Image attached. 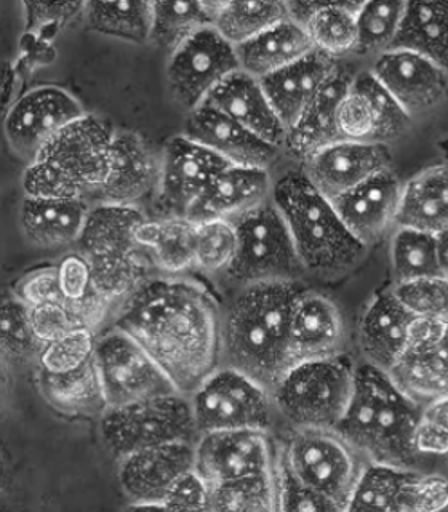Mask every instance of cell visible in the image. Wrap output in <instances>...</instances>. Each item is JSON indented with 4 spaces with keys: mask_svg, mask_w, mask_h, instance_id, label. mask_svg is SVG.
I'll return each instance as SVG.
<instances>
[{
    "mask_svg": "<svg viewBox=\"0 0 448 512\" xmlns=\"http://www.w3.org/2000/svg\"><path fill=\"white\" fill-rule=\"evenodd\" d=\"M154 2H87L84 21L90 31L130 44L151 42Z\"/></svg>",
    "mask_w": 448,
    "mask_h": 512,
    "instance_id": "cell-40",
    "label": "cell"
},
{
    "mask_svg": "<svg viewBox=\"0 0 448 512\" xmlns=\"http://www.w3.org/2000/svg\"><path fill=\"white\" fill-rule=\"evenodd\" d=\"M336 124L343 140L388 146L407 132L412 117L400 108L370 69H362L356 72L341 100Z\"/></svg>",
    "mask_w": 448,
    "mask_h": 512,
    "instance_id": "cell-18",
    "label": "cell"
},
{
    "mask_svg": "<svg viewBox=\"0 0 448 512\" xmlns=\"http://www.w3.org/2000/svg\"><path fill=\"white\" fill-rule=\"evenodd\" d=\"M415 445L420 455H448V396L423 404Z\"/></svg>",
    "mask_w": 448,
    "mask_h": 512,
    "instance_id": "cell-50",
    "label": "cell"
},
{
    "mask_svg": "<svg viewBox=\"0 0 448 512\" xmlns=\"http://www.w3.org/2000/svg\"><path fill=\"white\" fill-rule=\"evenodd\" d=\"M98 420L101 442L116 461L141 448L196 442L200 436L191 399L181 392L106 408Z\"/></svg>",
    "mask_w": 448,
    "mask_h": 512,
    "instance_id": "cell-8",
    "label": "cell"
},
{
    "mask_svg": "<svg viewBox=\"0 0 448 512\" xmlns=\"http://www.w3.org/2000/svg\"><path fill=\"white\" fill-rule=\"evenodd\" d=\"M396 226L436 236L448 228V164L424 168L402 184Z\"/></svg>",
    "mask_w": 448,
    "mask_h": 512,
    "instance_id": "cell-34",
    "label": "cell"
},
{
    "mask_svg": "<svg viewBox=\"0 0 448 512\" xmlns=\"http://www.w3.org/2000/svg\"><path fill=\"white\" fill-rule=\"evenodd\" d=\"M279 469V448L272 432L229 429L200 434L196 440V471L215 485Z\"/></svg>",
    "mask_w": 448,
    "mask_h": 512,
    "instance_id": "cell-17",
    "label": "cell"
},
{
    "mask_svg": "<svg viewBox=\"0 0 448 512\" xmlns=\"http://www.w3.org/2000/svg\"><path fill=\"white\" fill-rule=\"evenodd\" d=\"M338 61L330 60L322 53L314 52L303 60L261 79V87L268 96L285 130H290L300 119L309 101L332 74Z\"/></svg>",
    "mask_w": 448,
    "mask_h": 512,
    "instance_id": "cell-33",
    "label": "cell"
},
{
    "mask_svg": "<svg viewBox=\"0 0 448 512\" xmlns=\"http://www.w3.org/2000/svg\"><path fill=\"white\" fill-rule=\"evenodd\" d=\"M389 255L394 284L442 274L437 236L431 232L396 226L391 234Z\"/></svg>",
    "mask_w": 448,
    "mask_h": 512,
    "instance_id": "cell-41",
    "label": "cell"
},
{
    "mask_svg": "<svg viewBox=\"0 0 448 512\" xmlns=\"http://www.w3.org/2000/svg\"><path fill=\"white\" fill-rule=\"evenodd\" d=\"M183 133L239 167L271 170L282 152L208 104L189 112Z\"/></svg>",
    "mask_w": 448,
    "mask_h": 512,
    "instance_id": "cell-25",
    "label": "cell"
},
{
    "mask_svg": "<svg viewBox=\"0 0 448 512\" xmlns=\"http://www.w3.org/2000/svg\"><path fill=\"white\" fill-rule=\"evenodd\" d=\"M228 162L188 136H172L162 146L159 188L151 200L154 218H188L191 208Z\"/></svg>",
    "mask_w": 448,
    "mask_h": 512,
    "instance_id": "cell-15",
    "label": "cell"
},
{
    "mask_svg": "<svg viewBox=\"0 0 448 512\" xmlns=\"http://www.w3.org/2000/svg\"><path fill=\"white\" fill-rule=\"evenodd\" d=\"M0 344L5 367L21 368L37 365L40 343L31 324L28 306H24L15 296L4 301L2 306V327H0Z\"/></svg>",
    "mask_w": 448,
    "mask_h": 512,
    "instance_id": "cell-46",
    "label": "cell"
},
{
    "mask_svg": "<svg viewBox=\"0 0 448 512\" xmlns=\"http://www.w3.org/2000/svg\"><path fill=\"white\" fill-rule=\"evenodd\" d=\"M279 458L301 482L348 511L349 500L367 461L336 429H290Z\"/></svg>",
    "mask_w": 448,
    "mask_h": 512,
    "instance_id": "cell-9",
    "label": "cell"
},
{
    "mask_svg": "<svg viewBox=\"0 0 448 512\" xmlns=\"http://www.w3.org/2000/svg\"><path fill=\"white\" fill-rule=\"evenodd\" d=\"M216 8L218 2H154L152 44L172 55L197 32L213 26Z\"/></svg>",
    "mask_w": 448,
    "mask_h": 512,
    "instance_id": "cell-39",
    "label": "cell"
},
{
    "mask_svg": "<svg viewBox=\"0 0 448 512\" xmlns=\"http://www.w3.org/2000/svg\"><path fill=\"white\" fill-rule=\"evenodd\" d=\"M271 199L287 224L306 274L335 279L364 260L368 248L352 236L332 200L312 186L301 168L274 180Z\"/></svg>",
    "mask_w": 448,
    "mask_h": 512,
    "instance_id": "cell-4",
    "label": "cell"
},
{
    "mask_svg": "<svg viewBox=\"0 0 448 512\" xmlns=\"http://www.w3.org/2000/svg\"><path fill=\"white\" fill-rule=\"evenodd\" d=\"M136 237L156 274L188 276L194 271V223L188 218L149 216Z\"/></svg>",
    "mask_w": 448,
    "mask_h": 512,
    "instance_id": "cell-37",
    "label": "cell"
},
{
    "mask_svg": "<svg viewBox=\"0 0 448 512\" xmlns=\"http://www.w3.org/2000/svg\"><path fill=\"white\" fill-rule=\"evenodd\" d=\"M285 2H221L218 0L213 28L234 47L247 44L280 21L287 20Z\"/></svg>",
    "mask_w": 448,
    "mask_h": 512,
    "instance_id": "cell-42",
    "label": "cell"
},
{
    "mask_svg": "<svg viewBox=\"0 0 448 512\" xmlns=\"http://www.w3.org/2000/svg\"><path fill=\"white\" fill-rule=\"evenodd\" d=\"M407 2H360L354 55L375 60L391 50L399 34Z\"/></svg>",
    "mask_w": 448,
    "mask_h": 512,
    "instance_id": "cell-44",
    "label": "cell"
},
{
    "mask_svg": "<svg viewBox=\"0 0 448 512\" xmlns=\"http://www.w3.org/2000/svg\"><path fill=\"white\" fill-rule=\"evenodd\" d=\"M95 365L108 408L180 392L156 360L116 327L96 338Z\"/></svg>",
    "mask_w": 448,
    "mask_h": 512,
    "instance_id": "cell-12",
    "label": "cell"
},
{
    "mask_svg": "<svg viewBox=\"0 0 448 512\" xmlns=\"http://www.w3.org/2000/svg\"><path fill=\"white\" fill-rule=\"evenodd\" d=\"M303 290L300 280L236 288L221 306V365L236 368L272 391L292 367L290 320Z\"/></svg>",
    "mask_w": 448,
    "mask_h": 512,
    "instance_id": "cell-2",
    "label": "cell"
},
{
    "mask_svg": "<svg viewBox=\"0 0 448 512\" xmlns=\"http://www.w3.org/2000/svg\"><path fill=\"white\" fill-rule=\"evenodd\" d=\"M368 69L412 119L429 114L448 98L447 72L418 53L392 48L376 56Z\"/></svg>",
    "mask_w": 448,
    "mask_h": 512,
    "instance_id": "cell-22",
    "label": "cell"
},
{
    "mask_svg": "<svg viewBox=\"0 0 448 512\" xmlns=\"http://www.w3.org/2000/svg\"><path fill=\"white\" fill-rule=\"evenodd\" d=\"M236 224L228 220L194 223V271L202 276L223 277L236 258Z\"/></svg>",
    "mask_w": 448,
    "mask_h": 512,
    "instance_id": "cell-45",
    "label": "cell"
},
{
    "mask_svg": "<svg viewBox=\"0 0 448 512\" xmlns=\"http://www.w3.org/2000/svg\"><path fill=\"white\" fill-rule=\"evenodd\" d=\"M112 327L132 336L184 396L221 365V304L189 274H152L119 303Z\"/></svg>",
    "mask_w": 448,
    "mask_h": 512,
    "instance_id": "cell-1",
    "label": "cell"
},
{
    "mask_svg": "<svg viewBox=\"0 0 448 512\" xmlns=\"http://www.w3.org/2000/svg\"><path fill=\"white\" fill-rule=\"evenodd\" d=\"M85 114L84 106L68 90L40 85L18 96L8 108L5 138L15 156L28 165L48 141Z\"/></svg>",
    "mask_w": 448,
    "mask_h": 512,
    "instance_id": "cell-16",
    "label": "cell"
},
{
    "mask_svg": "<svg viewBox=\"0 0 448 512\" xmlns=\"http://www.w3.org/2000/svg\"><path fill=\"white\" fill-rule=\"evenodd\" d=\"M288 18L308 32L316 52L340 61L357 47L360 2H285Z\"/></svg>",
    "mask_w": 448,
    "mask_h": 512,
    "instance_id": "cell-32",
    "label": "cell"
},
{
    "mask_svg": "<svg viewBox=\"0 0 448 512\" xmlns=\"http://www.w3.org/2000/svg\"><path fill=\"white\" fill-rule=\"evenodd\" d=\"M391 288L413 316L448 322V277L444 274L394 284Z\"/></svg>",
    "mask_w": 448,
    "mask_h": 512,
    "instance_id": "cell-48",
    "label": "cell"
},
{
    "mask_svg": "<svg viewBox=\"0 0 448 512\" xmlns=\"http://www.w3.org/2000/svg\"><path fill=\"white\" fill-rule=\"evenodd\" d=\"M232 223L236 224L239 245L231 268L223 276L232 287L301 280L306 274L287 224L272 199Z\"/></svg>",
    "mask_w": 448,
    "mask_h": 512,
    "instance_id": "cell-10",
    "label": "cell"
},
{
    "mask_svg": "<svg viewBox=\"0 0 448 512\" xmlns=\"http://www.w3.org/2000/svg\"><path fill=\"white\" fill-rule=\"evenodd\" d=\"M239 69L236 47L210 26L168 56V92L189 114L207 103L216 88Z\"/></svg>",
    "mask_w": 448,
    "mask_h": 512,
    "instance_id": "cell-13",
    "label": "cell"
},
{
    "mask_svg": "<svg viewBox=\"0 0 448 512\" xmlns=\"http://www.w3.org/2000/svg\"><path fill=\"white\" fill-rule=\"evenodd\" d=\"M92 204L85 199L23 196L20 228L29 244L42 250L77 245Z\"/></svg>",
    "mask_w": 448,
    "mask_h": 512,
    "instance_id": "cell-30",
    "label": "cell"
},
{
    "mask_svg": "<svg viewBox=\"0 0 448 512\" xmlns=\"http://www.w3.org/2000/svg\"><path fill=\"white\" fill-rule=\"evenodd\" d=\"M116 127L96 114H85L48 141L26 165L24 196L85 199L92 204L103 186Z\"/></svg>",
    "mask_w": 448,
    "mask_h": 512,
    "instance_id": "cell-5",
    "label": "cell"
},
{
    "mask_svg": "<svg viewBox=\"0 0 448 512\" xmlns=\"http://www.w3.org/2000/svg\"><path fill=\"white\" fill-rule=\"evenodd\" d=\"M389 167L388 146L340 140L304 160L301 172L320 194L333 200Z\"/></svg>",
    "mask_w": 448,
    "mask_h": 512,
    "instance_id": "cell-24",
    "label": "cell"
},
{
    "mask_svg": "<svg viewBox=\"0 0 448 512\" xmlns=\"http://www.w3.org/2000/svg\"><path fill=\"white\" fill-rule=\"evenodd\" d=\"M148 218L141 207L95 204L77 240L76 250L90 264L96 292L116 308L156 274L136 237Z\"/></svg>",
    "mask_w": 448,
    "mask_h": 512,
    "instance_id": "cell-6",
    "label": "cell"
},
{
    "mask_svg": "<svg viewBox=\"0 0 448 512\" xmlns=\"http://www.w3.org/2000/svg\"><path fill=\"white\" fill-rule=\"evenodd\" d=\"M392 48L418 53L448 74V2H407Z\"/></svg>",
    "mask_w": 448,
    "mask_h": 512,
    "instance_id": "cell-38",
    "label": "cell"
},
{
    "mask_svg": "<svg viewBox=\"0 0 448 512\" xmlns=\"http://www.w3.org/2000/svg\"><path fill=\"white\" fill-rule=\"evenodd\" d=\"M162 149L135 130L117 128L112 141L108 175L92 205H132L143 208L159 188Z\"/></svg>",
    "mask_w": 448,
    "mask_h": 512,
    "instance_id": "cell-19",
    "label": "cell"
},
{
    "mask_svg": "<svg viewBox=\"0 0 448 512\" xmlns=\"http://www.w3.org/2000/svg\"><path fill=\"white\" fill-rule=\"evenodd\" d=\"M36 386L45 402L63 416L100 418L108 408L95 357L68 373H48L37 368Z\"/></svg>",
    "mask_w": 448,
    "mask_h": 512,
    "instance_id": "cell-35",
    "label": "cell"
},
{
    "mask_svg": "<svg viewBox=\"0 0 448 512\" xmlns=\"http://www.w3.org/2000/svg\"><path fill=\"white\" fill-rule=\"evenodd\" d=\"M346 325L335 301L304 288L290 320L292 365L344 354Z\"/></svg>",
    "mask_w": 448,
    "mask_h": 512,
    "instance_id": "cell-26",
    "label": "cell"
},
{
    "mask_svg": "<svg viewBox=\"0 0 448 512\" xmlns=\"http://www.w3.org/2000/svg\"><path fill=\"white\" fill-rule=\"evenodd\" d=\"M208 106L236 120L237 124L268 141L276 148L284 149L285 130L276 111L272 109L261 82L247 72H234L210 95Z\"/></svg>",
    "mask_w": 448,
    "mask_h": 512,
    "instance_id": "cell-31",
    "label": "cell"
},
{
    "mask_svg": "<svg viewBox=\"0 0 448 512\" xmlns=\"http://www.w3.org/2000/svg\"><path fill=\"white\" fill-rule=\"evenodd\" d=\"M389 375L418 404L448 396V322L415 317L404 356Z\"/></svg>",
    "mask_w": 448,
    "mask_h": 512,
    "instance_id": "cell-21",
    "label": "cell"
},
{
    "mask_svg": "<svg viewBox=\"0 0 448 512\" xmlns=\"http://www.w3.org/2000/svg\"><path fill=\"white\" fill-rule=\"evenodd\" d=\"M26 31L52 42L56 32L66 24L84 20L87 2H23Z\"/></svg>",
    "mask_w": 448,
    "mask_h": 512,
    "instance_id": "cell-49",
    "label": "cell"
},
{
    "mask_svg": "<svg viewBox=\"0 0 448 512\" xmlns=\"http://www.w3.org/2000/svg\"><path fill=\"white\" fill-rule=\"evenodd\" d=\"M354 368L346 354L293 364L271 391L277 418L290 429H335L351 399Z\"/></svg>",
    "mask_w": 448,
    "mask_h": 512,
    "instance_id": "cell-7",
    "label": "cell"
},
{
    "mask_svg": "<svg viewBox=\"0 0 448 512\" xmlns=\"http://www.w3.org/2000/svg\"><path fill=\"white\" fill-rule=\"evenodd\" d=\"M279 511H340L327 496L301 482L279 458Z\"/></svg>",
    "mask_w": 448,
    "mask_h": 512,
    "instance_id": "cell-51",
    "label": "cell"
},
{
    "mask_svg": "<svg viewBox=\"0 0 448 512\" xmlns=\"http://www.w3.org/2000/svg\"><path fill=\"white\" fill-rule=\"evenodd\" d=\"M402 184L389 167L332 200L344 226L364 247L378 244L396 228Z\"/></svg>",
    "mask_w": 448,
    "mask_h": 512,
    "instance_id": "cell-23",
    "label": "cell"
},
{
    "mask_svg": "<svg viewBox=\"0 0 448 512\" xmlns=\"http://www.w3.org/2000/svg\"><path fill=\"white\" fill-rule=\"evenodd\" d=\"M210 487V511H279V469L271 474L229 480Z\"/></svg>",
    "mask_w": 448,
    "mask_h": 512,
    "instance_id": "cell-43",
    "label": "cell"
},
{
    "mask_svg": "<svg viewBox=\"0 0 448 512\" xmlns=\"http://www.w3.org/2000/svg\"><path fill=\"white\" fill-rule=\"evenodd\" d=\"M421 408L388 372L360 362L354 368L348 408L335 429L368 463L415 468Z\"/></svg>",
    "mask_w": 448,
    "mask_h": 512,
    "instance_id": "cell-3",
    "label": "cell"
},
{
    "mask_svg": "<svg viewBox=\"0 0 448 512\" xmlns=\"http://www.w3.org/2000/svg\"><path fill=\"white\" fill-rule=\"evenodd\" d=\"M447 508V477L368 461L348 504V511L434 512Z\"/></svg>",
    "mask_w": 448,
    "mask_h": 512,
    "instance_id": "cell-14",
    "label": "cell"
},
{
    "mask_svg": "<svg viewBox=\"0 0 448 512\" xmlns=\"http://www.w3.org/2000/svg\"><path fill=\"white\" fill-rule=\"evenodd\" d=\"M98 335L79 328L58 340L44 344L36 367L48 373H68L84 367L95 357Z\"/></svg>",
    "mask_w": 448,
    "mask_h": 512,
    "instance_id": "cell-47",
    "label": "cell"
},
{
    "mask_svg": "<svg viewBox=\"0 0 448 512\" xmlns=\"http://www.w3.org/2000/svg\"><path fill=\"white\" fill-rule=\"evenodd\" d=\"M356 72L338 61L332 74L309 101L300 119L288 130L284 151L300 160L301 164L330 144L343 140L338 132L336 114Z\"/></svg>",
    "mask_w": 448,
    "mask_h": 512,
    "instance_id": "cell-29",
    "label": "cell"
},
{
    "mask_svg": "<svg viewBox=\"0 0 448 512\" xmlns=\"http://www.w3.org/2000/svg\"><path fill=\"white\" fill-rule=\"evenodd\" d=\"M413 320L415 316L400 303L392 288L376 293L357 325L362 362L391 372L407 349Z\"/></svg>",
    "mask_w": 448,
    "mask_h": 512,
    "instance_id": "cell-28",
    "label": "cell"
},
{
    "mask_svg": "<svg viewBox=\"0 0 448 512\" xmlns=\"http://www.w3.org/2000/svg\"><path fill=\"white\" fill-rule=\"evenodd\" d=\"M56 274L64 304L79 303L96 292L90 264L79 250L66 253L61 258L56 264Z\"/></svg>",
    "mask_w": 448,
    "mask_h": 512,
    "instance_id": "cell-53",
    "label": "cell"
},
{
    "mask_svg": "<svg viewBox=\"0 0 448 512\" xmlns=\"http://www.w3.org/2000/svg\"><path fill=\"white\" fill-rule=\"evenodd\" d=\"M196 468V442L141 448L117 461V480L132 508L164 509V496L183 474Z\"/></svg>",
    "mask_w": 448,
    "mask_h": 512,
    "instance_id": "cell-20",
    "label": "cell"
},
{
    "mask_svg": "<svg viewBox=\"0 0 448 512\" xmlns=\"http://www.w3.org/2000/svg\"><path fill=\"white\" fill-rule=\"evenodd\" d=\"M437 245H439V261L442 274L448 277V228L437 234Z\"/></svg>",
    "mask_w": 448,
    "mask_h": 512,
    "instance_id": "cell-56",
    "label": "cell"
},
{
    "mask_svg": "<svg viewBox=\"0 0 448 512\" xmlns=\"http://www.w3.org/2000/svg\"><path fill=\"white\" fill-rule=\"evenodd\" d=\"M240 69L255 79L271 76L314 52L308 32L295 21H280L260 36L236 47Z\"/></svg>",
    "mask_w": 448,
    "mask_h": 512,
    "instance_id": "cell-36",
    "label": "cell"
},
{
    "mask_svg": "<svg viewBox=\"0 0 448 512\" xmlns=\"http://www.w3.org/2000/svg\"><path fill=\"white\" fill-rule=\"evenodd\" d=\"M274 178L266 168L228 165L208 184L189 212L188 220L236 221L245 213L268 204L272 197Z\"/></svg>",
    "mask_w": 448,
    "mask_h": 512,
    "instance_id": "cell-27",
    "label": "cell"
},
{
    "mask_svg": "<svg viewBox=\"0 0 448 512\" xmlns=\"http://www.w3.org/2000/svg\"><path fill=\"white\" fill-rule=\"evenodd\" d=\"M29 309L40 308L45 304L64 303L56 266L34 269L16 280L13 295Z\"/></svg>",
    "mask_w": 448,
    "mask_h": 512,
    "instance_id": "cell-52",
    "label": "cell"
},
{
    "mask_svg": "<svg viewBox=\"0 0 448 512\" xmlns=\"http://www.w3.org/2000/svg\"><path fill=\"white\" fill-rule=\"evenodd\" d=\"M212 487L196 468L186 472L164 496V509L176 511H210Z\"/></svg>",
    "mask_w": 448,
    "mask_h": 512,
    "instance_id": "cell-54",
    "label": "cell"
},
{
    "mask_svg": "<svg viewBox=\"0 0 448 512\" xmlns=\"http://www.w3.org/2000/svg\"><path fill=\"white\" fill-rule=\"evenodd\" d=\"M189 399L199 434L229 429L272 432L279 420L271 391L228 365L210 373Z\"/></svg>",
    "mask_w": 448,
    "mask_h": 512,
    "instance_id": "cell-11",
    "label": "cell"
},
{
    "mask_svg": "<svg viewBox=\"0 0 448 512\" xmlns=\"http://www.w3.org/2000/svg\"><path fill=\"white\" fill-rule=\"evenodd\" d=\"M32 328L40 343L47 344L61 336L82 327L74 312L64 303L45 304L40 308L29 309Z\"/></svg>",
    "mask_w": 448,
    "mask_h": 512,
    "instance_id": "cell-55",
    "label": "cell"
}]
</instances>
